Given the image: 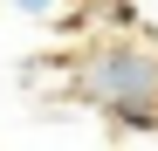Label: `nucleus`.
Masks as SVG:
<instances>
[{
	"instance_id": "nucleus-1",
	"label": "nucleus",
	"mask_w": 158,
	"mask_h": 151,
	"mask_svg": "<svg viewBox=\"0 0 158 151\" xmlns=\"http://www.w3.org/2000/svg\"><path fill=\"white\" fill-rule=\"evenodd\" d=\"M76 96L110 117L117 137H151L158 131V48H144L138 35L89 48L76 62Z\"/></svg>"
},
{
	"instance_id": "nucleus-2",
	"label": "nucleus",
	"mask_w": 158,
	"mask_h": 151,
	"mask_svg": "<svg viewBox=\"0 0 158 151\" xmlns=\"http://www.w3.org/2000/svg\"><path fill=\"white\" fill-rule=\"evenodd\" d=\"M14 7H28V14H48V7H62V0H14Z\"/></svg>"
}]
</instances>
